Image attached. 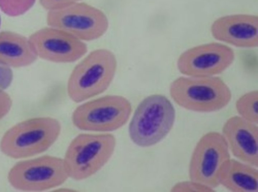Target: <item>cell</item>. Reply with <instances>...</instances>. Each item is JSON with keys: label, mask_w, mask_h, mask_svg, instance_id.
Segmentation results:
<instances>
[{"label": "cell", "mask_w": 258, "mask_h": 192, "mask_svg": "<svg viewBox=\"0 0 258 192\" xmlns=\"http://www.w3.org/2000/svg\"><path fill=\"white\" fill-rule=\"evenodd\" d=\"M59 122L50 117L28 119L14 125L3 136L0 149L14 159L33 156L47 150L57 140Z\"/></svg>", "instance_id": "obj_1"}, {"label": "cell", "mask_w": 258, "mask_h": 192, "mask_svg": "<svg viewBox=\"0 0 258 192\" xmlns=\"http://www.w3.org/2000/svg\"><path fill=\"white\" fill-rule=\"evenodd\" d=\"M117 68L114 54L106 49L90 52L73 70L68 80V94L76 103L105 91L112 82Z\"/></svg>", "instance_id": "obj_2"}, {"label": "cell", "mask_w": 258, "mask_h": 192, "mask_svg": "<svg viewBox=\"0 0 258 192\" xmlns=\"http://www.w3.org/2000/svg\"><path fill=\"white\" fill-rule=\"evenodd\" d=\"M174 102L189 110L209 112L220 110L230 101L231 92L226 84L216 77H179L170 84Z\"/></svg>", "instance_id": "obj_3"}, {"label": "cell", "mask_w": 258, "mask_h": 192, "mask_svg": "<svg viewBox=\"0 0 258 192\" xmlns=\"http://www.w3.org/2000/svg\"><path fill=\"white\" fill-rule=\"evenodd\" d=\"M175 111L171 102L161 94L150 95L138 106L129 125L132 141L147 147L163 139L173 127Z\"/></svg>", "instance_id": "obj_4"}, {"label": "cell", "mask_w": 258, "mask_h": 192, "mask_svg": "<svg viewBox=\"0 0 258 192\" xmlns=\"http://www.w3.org/2000/svg\"><path fill=\"white\" fill-rule=\"evenodd\" d=\"M111 134H82L69 146L63 159L69 177L80 180L99 170L110 159L115 147Z\"/></svg>", "instance_id": "obj_5"}, {"label": "cell", "mask_w": 258, "mask_h": 192, "mask_svg": "<svg viewBox=\"0 0 258 192\" xmlns=\"http://www.w3.org/2000/svg\"><path fill=\"white\" fill-rule=\"evenodd\" d=\"M132 112L130 101L118 95H107L78 106L72 114L74 124L88 131L109 132L122 126Z\"/></svg>", "instance_id": "obj_6"}, {"label": "cell", "mask_w": 258, "mask_h": 192, "mask_svg": "<svg viewBox=\"0 0 258 192\" xmlns=\"http://www.w3.org/2000/svg\"><path fill=\"white\" fill-rule=\"evenodd\" d=\"M68 177L63 159L44 155L17 163L10 170L8 179L18 190L41 191L61 185Z\"/></svg>", "instance_id": "obj_7"}, {"label": "cell", "mask_w": 258, "mask_h": 192, "mask_svg": "<svg viewBox=\"0 0 258 192\" xmlns=\"http://www.w3.org/2000/svg\"><path fill=\"white\" fill-rule=\"evenodd\" d=\"M48 26L64 31L83 41L96 39L108 27L106 15L85 3H76L64 8L48 11Z\"/></svg>", "instance_id": "obj_8"}, {"label": "cell", "mask_w": 258, "mask_h": 192, "mask_svg": "<svg viewBox=\"0 0 258 192\" xmlns=\"http://www.w3.org/2000/svg\"><path fill=\"white\" fill-rule=\"evenodd\" d=\"M230 157L222 134L216 132L205 134L196 145L190 160V179L212 189L217 187L222 169Z\"/></svg>", "instance_id": "obj_9"}, {"label": "cell", "mask_w": 258, "mask_h": 192, "mask_svg": "<svg viewBox=\"0 0 258 192\" xmlns=\"http://www.w3.org/2000/svg\"><path fill=\"white\" fill-rule=\"evenodd\" d=\"M233 50L224 44L213 42L195 46L178 58L179 72L194 77H210L225 71L233 62Z\"/></svg>", "instance_id": "obj_10"}, {"label": "cell", "mask_w": 258, "mask_h": 192, "mask_svg": "<svg viewBox=\"0 0 258 192\" xmlns=\"http://www.w3.org/2000/svg\"><path fill=\"white\" fill-rule=\"evenodd\" d=\"M29 38L38 57L51 62H74L87 51V47L83 41L50 26L36 30Z\"/></svg>", "instance_id": "obj_11"}, {"label": "cell", "mask_w": 258, "mask_h": 192, "mask_svg": "<svg viewBox=\"0 0 258 192\" xmlns=\"http://www.w3.org/2000/svg\"><path fill=\"white\" fill-rule=\"evenodd\" d=\"M222 135L234 156L257 168L258 127L257 124L239 116L228 118L222 128Z\"/></svg>", "instance_id": "obj_12"}, {"label": "cell", "mask_w": 258, "mask_h": 192, "mask_svg": "<svg viewBox=\"0 0 258 192\" xmlns=\"http://www.w3.org/2000/svg\"><path fill=\"white\" fill-rule=\"evenodd\" d=\"M211 31L220 41L241 47L258 45V17L249 14H235L216 19Z\"/></svg>", "instance_id": "obj_13"}, {"label": "cell", "mask_w": 258, "mask_h": 192, "mask_svg": "<svg viewBox=\"0 0 258 192\" xmlns=\"http://www.w3.org/2000/svg\"><path fill=\"white\" fill-rule=\"evenodd\" d=\"M38 56L29 38L17 32H0V63L10 68L33 64Z\"/></svg>", "instance_id": "obj_14"}, {"label": "cell", "mask_w": 258, "mask_h": 192, "mask_svg": "<svg viewBox=\"0 0 258 192\" xmlns=\"http://www.w3.org/2000/svg\"><path fill=\"white\" fill-rule=\"evenodd\" d=\"M219 181L232 191L257 192L258 171L255 167L230 158L222 169Z\"/></svg>", "instance_id": "obj_15"}, {"label": "cell", "mask_w": 258, "mask_h": 192, "mask_svg": "<svg viewBox=\"0 0 258 192\" xmlns=\"http://www.w3.org/2000/svg\"><path fill=\"white\" fill-rule=\"evenodd\" d=\"M257 90L248 92L239 97L236 101V110L241 117L257 124Z\"/></svg>", "instance_id": "obj_16"}, {"label": "cell", "mask_w": 258, "mask_h": 192, "mask_svg": "<svg viewBox=\"0 0 258 192\" xmlns=\"http://www.w3.org/2000/svg\"><path fill=\"white\" fill-rule=\"evenodd\" d=\"M35 2L36 0H0V9L8 16L18 17L29 11Z\"/></svg>", "instance_id": "obj_17"}, {"label": "cell", "mask_w": 258, "mask_h": 192, "mask_svg": "<svg viewBox=\"0 0 258 192\" xmlns=\"http://www.w3.org/2000/svg\"><path fill=\"white\" fill-rule=\"evenodd\" d=\"M172 191H213L214 190L200 183L191 180L177 183L171 189Z\"/></svg>", "instance_id": "obj_18"}, {"label": "cell", "mask_w": 258, "mask_h": 192, "mask_svg": "<svg viewBox=\"0 0 258 192\" xmlns=\"http://www.w3.org/2000/svg\"><path fill=\"white\" fill-rule=\"evenodd\" d=\"M80 0H39L41 6L48 11L60 9Z\"/></svg>", "instance_id": "obj_19"}, {"label": "cell", "mask_w": 258, "mask_h": 192, "mask_svg": "<svg viewBox=\"0 0 258 192\" xmlns=\"http://www.w3.org/2000/svg\"><path fill=\"white\" fill-rule=\"evenodd\" d=\"M13 73L11 68L0 63V90H5L11 84Z\"/></svg>", "instance_id": "obj_20"}, {"label": "cell", "mask_w": 258, "mask_h": 192, "mask_svg": "<svg viewBox=\"0 0 258 192\" xmlns=\"http://www.w3.org/2000/svg\"><path fill=\"white\" fill-rule=\"evenodd\" d=\"M12 100L10 95L3 90H0V119L10 111Z\"/></svg>", "instance_id": "obj_21"}, {"label": "cell", "mask_w": 258, "mask_h": 192, "mask_svg": "<svg viewBox=\"0 0 258 192\" xmlns=\"http://www.w3.org/2000/svg\"><path fill=\"white\" fill-rule=\"evenodd\" d=\"M1 16H0V27H1Z\"/></svg>", "instance_id": "obj_22"}]
</instances>
